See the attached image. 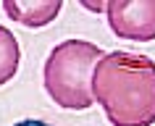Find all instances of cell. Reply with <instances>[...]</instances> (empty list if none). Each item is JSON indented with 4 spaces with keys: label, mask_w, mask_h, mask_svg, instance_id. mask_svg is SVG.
I'll return each instance as SVG.
<instances>
[{
    "label": "cell",
    "mask_w": 155,
    "mask_h": 126,
    "mask_svg": "<svg viewBox=\"0 0 155 126\" xmlns=\"http://www.w3.org/2000/svg\"><path fill=\"white\" fill-rule=\"evenodd\" d=\"M92 95L110 126L155 124V60L142 53H105L92 71Z\"/></svg>",
    "instance_id": "cell-1"
},
{
    "label": "cell",
    "mask_w": 155,
    "mask_h": 126,
    "mask_svg": "<svg viewBox=\"0 0 155 126\" xmlns=\"http://www.w3.org/2000/svg\"><path fill=\"white\" fill-rule=\"evenodd\" d=\"M105 50L87 40H63L48 53L42 68L45 92L63 110H90L95 102L92 95V71L103 60Z\"/></svg>",
    "instance_id": "cell-2"
},
{
    "label": "cell",
    "mask_w": 155,
    "mask_h": 126,
    "mask_svg": "<svg viewBox=\"0 0 155 126\" xmlns=\"http://www.w3.org/2000/svg\"><path fill=\"white\" fill-rule=\"evenodd\" d=\"M105 16L110 32L118 40H155V0H110Z\"/></svg>",
    "instance_id": "cell-3"
},
{
    "label": "cell",
    "mask_w": 155,
    "mask_h": 126,
    "mask_svg": "<svg viewBox=\"0 0 155 126\" xmlns=\"http://www.w3.org/2000/svg\"><path fill=\"white\" fill-rule=\"evenodd\" d=\"M3 11L11 21L26 26V29H42L50 21H55L63 0H0Z\"/></svg>",
    "instance_id": "cell-4"
},
{
    "label": "cell",
    "mask_w": 155,
    "mask_h": 126,
    "mask_svg": "<svg viewBox=\"0 0 155 126\" xmlns=\"http://www.w3.org/2000/svg\"><path fill=\"white\" fill-rule=\"evenodd\" d=\"M18 63H21V47H18L16 34L0 24V87L16 76Z\"/></svg>",
    "instance_id": "cell-5"
},
{
    "label": "cell",
    "mask_w": 155,
    "mask_h": 126,
    "mask_svg": "<svg viewBox=\"0 0 155 126\" xmlns=\"http://www.w3.org/2000/svg\"><path fill=\"white\" fill-rule=\"evenodd\" d=\"M82 8L92 11V13H105L108 11V0H79Z\"/></svg>",
    "instance_id": "cell-6"
},
{
    "label": "cell",
    "mask_w": 155,
    "mask_h": 126,
    "mask_svg": "<svg viewBox=\"0 0 155 126\" xmlns=\"http://www.w3.org/2000/svg\"><path fill=\"white\" fill-rule=\"evenodd\" d=\"M13 126H53V124L42 121V118H24V121H16Z\"/></svg>",
    "instance_id": "cell-7"
}]
</instances>
